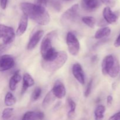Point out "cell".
<instances>
[{
    "instance_id": "1",
    "label": "cell",
    "mask_w": 120,
    "mask_h": 120,
    "mask_svg": "<svg viewBox=\"0 0 120 120\" xmlns=\"http://www.w3.org/2000/svg\"><path fill=\"white\" fill-rule=\"evenodd\" d=\"M20 8L23 14L38 24L46 25L50 22V15L44 7L30 2H22Z\"/></svg>"
},
{
    "instance_id": "2",
    "label": "cell",
    "mask_w": 120,
    "mask_h": 120,
    "mask_svg": "<svg viewBox=\"0 0 120 120\" xmlns=\"http://www.w3.org/2000/svg\"><path fill=\"white\" fill-rule=\"evenodd\" d=\"M68 60V54L64 51L57 52L56 55L49 60L42 61V68L45 70L53 72L63 66Z\"/></svg>"
},
{
    "instance_id": "3",
    "label": "cell",
    "mask_w": 120,
    "mask_h": 120,
    "mask_svg": "<svg viewBox=\"0 0 120 120\" xmlns=\"http://www.w3.org/2000/svg\"><path fill=\"white\" fill-rule=\"evenodd\" d=\"M56 36V31L53 30L48 33L43 39L41 45V53L42 57L49 51L54 49L52 46L53 40Z\"/></svg>"
},
{
    "instance_id": "4",
    "label": "cell",
    "mask_w": 120,
    "mask_h": 120,
    "mask_svg": "<svg viewBox=\"0 0 120 120\" xmlns=\"http://www.w3.org/2000/svg\"><path fill=\"white\" fill-rule=\"evenodd\" d=\"M66 43L69 53L73 56H76L79 52L80 43L76 35L69 32L66 36Z\"/></svg>"
},
{
    "instance_id": "5",
    "label": "cell",
    "mask_w": 120,
    "mask_h": 120,
    "mask_svg": "<svg viewBox=\"0 0 120 120\" xmlns=\"http://www.w3.org/2000/svg\"><path fill=\"white\" fill-rule=\"evenodd\" d=\"M79 10V7L78 4H75L71 6L62 14L61 16V21L65 23L75 21L78 16Z\"/></svg>"
},
{
    "instance_id": "6",
    "label": "cell",
    "mask_w": 120,
    "mask_h": 120,
    "mask_svg": "<svg viewBox=\"0 0 120 120\" xmlns=\"http://www.w3.org/2000/svg\"><path fill=\"white\" fill-rule=\"evenodd\" d=\"M15 65V60L10 55H2L0 56V71L9 70Z\"/></svg>"
},
{
    "instance_id": "7",
    "label": "cell",
    "mask_w": 120,
    "mask_h": 120,
    "mask_svg": "<svg viewBox=\"0 0 120 120\" xmlns=\"http://www.w3.org/2000/svg\"><path fill=\"white\" fill-rule=\"evenodd\" d=\"M117 58L112 55H108L105 56L103 59L101 64L102 73L104 75H108L109 71L111 69L114 64Z\"/></svg>"
},
{
    "instance_id": "8",
    "label": "cell",
    "mask_w": 120,
    "mask_h": 120,
    "mask_svg": "<svg viewBox=\"0 0 120 120\" xmlns=\"http://www.w3.org/2000/svg\"><path fill=\"white\" fill-rule=\"evenodd\" d=\"M55 97L57 98H62L66 96V90L63 83L59 80L55 82L52 90Z\"/></svg>"
},
{
    "instance_id": "9",
    "label": "cell",
    "mask_w": 120,
    "mask_h": 120,
    "mask_svg": "<svg viewBox=\"0 0 120 120\" xmlns=\"http://www.w3.org/2000/svg\"><path fill=\"white\" fill-rule=\"evenodd\" d=\"M72 73L76 79L80 83L84 84L85 83V75L82 67L79 63H75L72 68Z\"/></svg>"
},
{
    "instance_id": "10",
    "label": "cell",
    "mask_w": 120,
    "mask_h": 120,
    "mask_svg": "<svg viewBox=\"0 0 120 120\" xmlns=\"http://www.w3.org/2000/svg\"><path fill=\"white\" fill-rule=\"evenodd\" d=\"M4 35L2 38L3 43L11 45L15 38V34L12 28L4 25Z\"/></svg>"
},
{
    "instance_id": "11",
    "label": "cell",
    "mask_w": 120,
    "mask_h": 120,
    "mask_svg": "<svg viewBox=\"0 0 120 120\" xmlns=\"http://www.w3.org/2000/svg\"><path fill=\"white\" fill-rule=\"evenodd\" d=\"M43 35H44V31L42 30H39L35 32V34L31 36L28 42V44L27 45L28 50H33L36 46L38 43L39 42L40 40L41 39Z\"/></svg>"
},
{
    "instance_id": "12",
    "label": "cell",
    "mask_w": 120,
    "mask_h": 120,
    "mask_svg": "<svg viewBox=\"0 0 120 120\" xmlns=\"http://www.w3.org/2000/svg\"><path fill=\"white\" fill-rule=\"evenodd\" d=\"M103 17L105 21L109 24H113L118 20V16L117 14L111 11V8L109 7H105L103 10Z\"/></svg>"
},
{
    "instance_id": "13",
    "label": "cell",
    "mask_w": 120,
    "mask_h": 120,
    "mask_svg": "<svg viewBox=\"0 0 120 120\" xmlns=\"http://www.w3.org/2000/svg\"><path fill=\"white\" fill-rule=\"evenodd\" d=\"M82 6L86 11L92 12L100 6L99 0H82Z\"/></svg>"
},
{
    "instance_id": "14",
    "label": "cell",
    "mask_w": 120,
    "mask_h": 120,
    "mask_svg": "<svg viewBox=\"0 0 120 120\" xmlns=\"http://www.w3.org/2000/svg\"><path fill=\"white\" fill-rule=\"evenodd\" d=\"M28 17L25 14H23L22 16H21V19H20L18 27V29L16 31V35L18 36L23 35L26 30L27 28H28Z\"/></svg>"
},
{
    "instance_id": "15",
    "label": "cell",
    "mask_w": 120,
    "mask_h": 120,
    "mask_svg": "<svg viewBox=\"0 0 120 120\" xmlns=\"http://www.w3.org/2000/svg\"><path fill=\"white\" fill-rule=\"evenodd\" d=\"M35 84V81L29 73H25L23 76V84H22V94H24L29 87L33 86Z\"/></svg>"
},
{
    "instance_id": "16",
    "label": "cell",
    "mask_w": 120,
    "mask_h": 120,
    "mask_svg": "<svg viewBox=\"0 0 120 120\" xmlns=\"http://www.w3.org/2000/svg\"><path fill=\"white\" fill-rule=\"evenodd\" d=\"M45 115L43 112L41 111H28L26 112L22 119L27 120H42L44 118Z\"/></svg>"
},
{
    "instance_id": "17",
    "label": "cell",
    "mask_w": 120,
    "mask_h": 120,
    "mask_svg": "<svg viewBox=\"0 0 120 120\" xmlns=\"http://www.w3.org/2000/svg\"><path fill=\"white\" fill-rule=\"evenodd\" d=\"M22 79V77L20 74L19 71H17L14 73V75L11 78L10 80H9V89L12 91H14L16 89V85L18 83L20 82V81Z\"/></svg>"
},
{
    "instance_id": "18",
    "label": "cell",
    "mask_w": 120,
    "mask_h": 120,
    "mask_svg": "<svg viewBox=\"0 0 120 120\" xmlns=\"http://www.w3.org/2000/svg\"><path fill=\"white\" fill-rule=\"evenodd\" d=\"M67 104L69 108L68 112V118L70 119L73 118L76 116V112H75L76 108V103L71 98H68L67 100Z\"/></svg>"
},
{
    "instance_id": "19",
    "label": "cell",
    "mask_w": 120,
    "mask_h": 120,
    "mask_svg": "<svg viewBox=\"0 0 120 120\" xmlns=\"http://www.w3.org/2000/svg\"><path fill=\"white\" fill-rule=\"evenodd\" d=\"M111 32V29L109 27H103V28L98 29L96 31L94 35V37L97 39H102L103 38L107 37L110 35Z\"/></svg>"
},
{
    "instance_id": "20",
    "label": "cell",
    "mask_w": 120,
    "mask_h": 120,
    "mask_svg": "<svg viewBox=\"0 0 120 120\" xmlns=\"http://www.w3.org/2000/svg\"><path fill=\"white\" fill-rule=\"evenodd\" d=\"M56 98V97L54 95L52 90L50 91L47 94L46 96H45V97L43 99V103H42V106L44 108H46L49 107V105H51L53 103Z\"/></svg>"
},
{
    "instance_id": "21",
    "label": "cell",
    "mask_w": 120,
    "mask_h": 120,
    "mask_svg": "<svg viewBox=\"0 0 120 120\" xmlns=\"http://www.w3.org/2000/svg\"><path fill=\"white\" fill-rule=\"evenodd\" d=\"M105 107L103 105H100L96 107L94 111V116L96 120H101L104 118Z\"/></svg>"
},
{
    "instance_id": "22",
    "label": "cell",
    "mask_w": 120,
    "mask_h": 120,
    "mask_svg": "<svg viewBox=\"0 0 120 120\" xmlns=\"http://www.w3.org/2000/svg\"><path fill=\"white\" fill-rule=\"evenodd\" d=\"M16 98L14 95L10 92L7 93L5 97L4 103L7 106H12L16 103Z\"/></svg>"
},
{
    "instance_id": "23",
    "label": "cell",
    "mask_w": 120,
    "mask_h": 120,
    "mask_svg": "<svg viewBox=\"0 0 120 120\" xmlns=\"http://www.w3.org/2000/svg\"><path fill=\"white\" fill-rule=\"evenodd\" d=\"M82 21L87 26L91 28H94L96 25V19L92 16H84L82 18Z\"/></svg>"
},
{
    "instance_id": "24",
    "label": "cell",
    "mask_w": 120,
    "mask_h": 120,
    "mask_svg": "<svg viewBox=\"0 0 120 120\" xmlns=\"http://www.w3.org/2000/svg\"><path fill=\"white\" fill-rule=\"evenodd\" d=\"M14 112V109L13 108H7L4 110L2 114V119L7 120L10 118L12 117Z\"/></svg>"
},
{
    "instance_id": "25",
    "label": "cell",
    "mask_w": 120,
    "mask_h": 120,
    "mask_svg": "<svg viewBox=\"0 0 120 120\" xmlns=\"http://www.w3.org/2000/svg\"><path fill=\"white\" fill-rule=\"evenodd\" d=\"M41 93H42V90H41V88L39 87L35 88L33 91L32 94L31 101H35L37 100L41 96Z\"/></svg>"
},
{
    "instance_id": "26",
    "label": "cell",
    "mask_w": 120,
    "mask_h": 120,
    "mask_svg": "<svg viewBox=\"0 0 120 120\" xmlns=\"http://www.w3.org/2000/svg\"><path fill=\"white\" fill-rule=\"evenodd\" d=\"M50 4L57 11H60L62 8V5L59 0H50Z\"/></svg>"
},
{
    "instance_id": "27",
    "label": "cell",
    "mask_w": 120,
    "mask_h": 120,
    "mask_svg": "<svg viewBox=\"0 0 120 120\" xmlns=\"http://www.w3.org/2000/svg\"><path fill=\"white\" fill-rule=\"evenodd\" d=\"M100 1L102 3L110 8H112L116 4V0H100Z\"/></svg>"
},
{
    "instance_id": "28",
    "label": "cell",
    "mask_w": 120,
    "mask_h": 120,
    "mask_svg": "<svg viewBox=\"0 0 120 120\" xmlns=\"http://www.w3.org/2000/svg\"><path fill=\"white\" fill-rule=\"evenodd\" d=\"M92 84H93V80H90V82L88 83L87 87L86 88V90L85 93H84V96L85 97H87L90 94L91 92V89H92Z\"/></svg>"
},
{
    "instance_id": "29",
    "label": "cell",
    "mask_w": 120,
    "mask_h": 120,
    "mask_svg": "<svg viewBox=\"0 0 120 120\" xmlns=\"http://www.w3.org/2000/svg\"><path fill=\"white\" fill-rule=\"evenodd\" d=\"M9 46H10L9 45H5L4 43L0 45V56L3 55L2 54L4 53L7 51V49L9 48Z\"/></svg>"
},
{
    "instance_id": "30",
    "label": "cell",
    "mask_w": 120,
    "mask_h": 120,
    "mask_svg": "<svg viewBox=\"0 0 120 120\" xmlns=\"http://www.w3.org/2000/svg\"><path fill=\"white\" fill-rule=\"evenodd\" d=\"M47 2H48V0H35L36 4L42 6V7L45 6L46 5Z\"/></svg>"
},
{
    "instance_id": "31",
    "label": "cell",
    "mask_w": 120,
    "mask_h": 120,
    "mask_svg": "<svg viewBox=\"0 0 120 120\" xmlns=\"http://www.w3.org/2000/svg\"><path fill=\"white\" fill-rule=\"evenodd\" d=\"M8 0H1L0 1V5L2 9H5L7 8Z\"/></svg>"
},
{
    "instance_id": "32",
    "label": "cell",
    "mask_w": 120,
    "mask_h": 120,
    "mask_svg": "<svg viewBox=\"0 0 120 120\" xmlns=\"http://www.w3.org/2000/svg\"><path fill=\"white\" fill-rule=\"evenodd\" d=\"M110 120H120V111L118 112L117 113L115 114L114 115L110 118Z\"/></svg>"
},
{
    "instance_id": "33",
    "label": "cell",
    "mask_w": 120,
    "mask_h": 120,
    "mask_svg": "<svg viewBox=\"0 0 120 120\" xmlns=\"http://www.w3.org/2000/svg\"><path fill=\"white\" fill-rule=\"evenodd\" d=\"M112 100H113V98H112V96H108L107 98V103L109 106L111 105L112 104Z\"/></svg>"
},
{
    "instance_id": "34",
    "label": "cell",
    "mask_w": 120,
    "mask_h": 120,
    "mask_svg": "<svg viewBox=\"0 0 120 120\" xmlns=\"http://www.w3.org/2000/svg\"><path fill=\"white\" fill-rule=\"evenodd\" d=\"M114 46L117 47V48L120 46V34L119 35V36H118V38H117V39L116 40V41H115Z\"/></svg>"
},
{
    "instance_id": "35",
    "label": "cell",
    "mask_w": 120,
    "mask_h": 120,
    "mask_svg": "<svg viewBox=\"0 0 120 120\" xmlns=\"http://www.w3.org/2000/svg\"><path fill=\"white\" fill-rule=\"evenodd\" d=\"M107 22L105 21V19H104V20H101L100 22H99V23H98V26H105L107 24Z\"/></svg>"
},
{
    "instance_id": "36",
    "label": "cell",
    "mask_w": 120,
    "mask_h": 120,
    "mask_svg": "<svg viewBox=\"0 0 120 120\" xmlns=\"http://www.w3.org/2000/svg\"><path fill=\"white\" fill-rule=\"evenodd\" d=\"M65 1H71V0H65Z\"/></svg>"
}]
</instances>
